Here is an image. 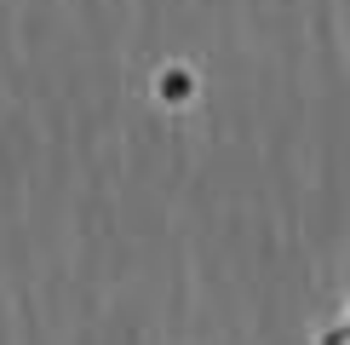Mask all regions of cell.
<instances>
[{
    "instance_id": "6da1fadb",
    "label": "cell",
    "mask_w": 350,
    "mask_h": 345,
    "mask_svg": "<svg viewBox=\"0 0 350 345\" xmlns=\"http://www.w3.org/2000/svg\"><path fill=\"white\" fill-rule=\"evenodd\" d=\"M316 345H350V294H345V305L333 311V322H322Z\"/></svg>"
}]
</instances>
